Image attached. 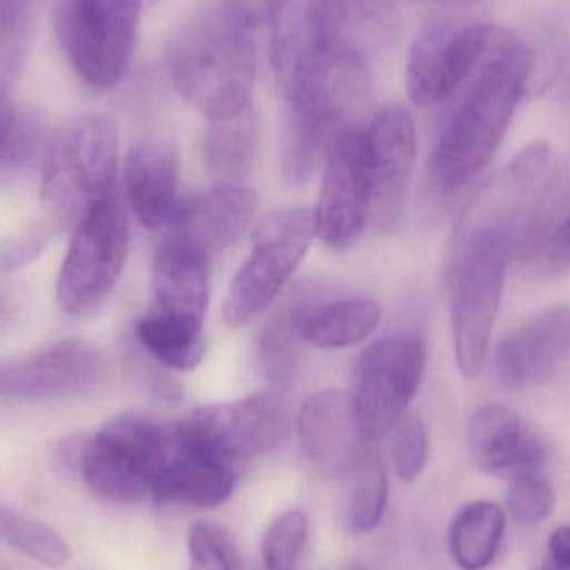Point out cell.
Listing matches in <instances>:
<instances>
[{"label":"cell","instance_id":"6da1fadb","mask_svg":"<svg viewBox=\"0 0 570 570\" xmlns=\"http://www.w3.org/2000/svg\"><path fill=\"white\" fill-rule=\"evenodd\" d=\"M531 53L505 29H499L488 56L432 150L428 180L441 194L454 193L491 163L528 89Z\"/></svg>","mask_w":570,"mask_h":570},{"label":"cell","instance_id":"7a4b0ae2","mask_svg":"<svg viewBox=\"0 0 570 570\" xmlns=\"http://www.w3.org/2000/svg\"><path fill=\"white\" fill-rule=\"evenodd\" d=\"M167 70L179 96L209 122L240 116L256 89L254 29L226 2L197 13L170 42Z\"/></svg>","mask_w":570,"mask_h":570},{"label":"cell","instance_id":"3957f363","mask_svg":"<svg viewBox=\"0 0 570 570\" xmlns=\"http://www.w3.org/2000/svg\"><path fill=\"white\" fill-rule=\"evenodd\" d=\"M511 233L499 220L468 217L451 264L455 362L465 379L481 374L504 291Z\"/></svg>","mask_w":570,"mask_h":570},{"label":"cell","instance_id":"277c9868","mask_svg":"<svg viewBox=\"0 0 570 570\" xmlns=\"http://www.w3.org/2000/svg\"><path fill=\"white\" fill-rule=\"evenodd\" d=\"M117 130L107 117H76L60 126L43 156L40 199L59 230L116 193Z\"/></svg>","mask_w":570,"mask_h":570},{"label":"cell","instance_id":"5b68a950","mask_svg":"<svg viewBox=\"0 0 570 570\" xmlns=\"http://www.w3.org/2000/svg\"><path fill=\"white\" fill-rule=\"evenodd\" d=\"M173 441V424L134 414L110 419L87 438L79 464L83 481L106 501H153V484L169 459Z\"/></svg>","mask_w":570,"mask_h":570},{"label":"cell","instance_id":"8992f818","mask_svg":"<svg viewBox=\"0 0 570 570\" xmlns=\"http://www.w3.org/2000/svg\"><path fill=\"white\" fill-rule=\"evenodd\" d=\"M314 237V213L304 207L277 209L261 220L249 257L227 288L223 314L229 327L249 324L273 304Z\"/></svg>","mask_w":570,"mask_h":570},{"label":"cell","instance_id":"52a82bcc","mask_svg":"<svg viewBox=\"0 0 570 570\" xmlns=\"http://www.w3.org/2000/svg\"><path fill=\"white\" fill-rule=\"evenodd\" d=\"M129 249V217L119 194L97 203L73 227L60 267L56 298L67 315L99 307L122 274Z\"/></svg>","mask_w":570,"mask_h":570},{"label":"cell","instance_id":"ba28073f","mask_svg":"<svg viewBox=\"0 0 570 570\" xmlns=\"http://www.w3.org/2000/svg\"><path fill=\"white\" fill-rule=\"evenodd\" d=\"M142 0H60L57 33L76 72L96 87L122 80L136 49Z\"/></svg>","mask_w":570,"mask_h":570},{"label":"cell","instance_id":"9c48e42d","mask_svg":"<svg viewBox=\"0 0 570 570\" xmlns=\"http://www.w3.org/2000/svg\"><path fill=\"white\" fill-rule=\"evenodd\" d=\"M424 342L395 334L372 342L352 368V407L365 441L374 444L407 414L425 371Z\"/></svg>","mask_w":570,"mask_h":570},{"label":"cell","instance_id":"30bf717a","mask_svg":"<svg viewBox=\"0 0 570 570\" xmlns=\"http://www.w3.org/2000/svg\"><path fill=\"white\" fill-rule=\"evenodd\" d=\"M187 448L237 465L271 454L291 432L287 409L279 395L254 394L240 401L204 405L176 424Z\"/></svg>","mask_w":570,"mask_h":570},{"label":"cell","instance_id":"8fae6325","mask_svg":"<svg viewBox=\"0 0 570 570\" xmlns=\"http://www.w3.org/2000/svg\"><path fill=\"white\" fill-rule=\"evenodd\" d=\"M501 27L435 16L412 43L405 67V86L415 106L448 100L474 76Z\"/></svg>","mask_w":570,"mask_h":570},{"label":"cell","instance_id":"7c38bea8","mask_svg":"<svg viewBox=\"0 0 570 570\" xmlns=\"http://www.w3.org/2000/svg\"><path fill=\"white\" fill-rule=\"evenodd\" d=\"M372 193L362 149V127H345L325 156L314 213L315 237L332 250L348 249L371 219Z\"/></svg>","mask_w":570,"mask_h":570},{"label":"cell","instance_id":"4fadbf2b","mask_svg":"<svg viewBox=\"0 0 570 570\" xmlns=\"http://www.w3.org/2000/svg\"><path fill=\"white\" fill-rule=\"evenodd\" d=\"M362 149L371 180V219L391 229L401 219L417 157L414 117L401 104H387L362 127Z\"/></svg>","mask_w":570,"mask_h":570},{"label":"cell","instance_id":"5bb4252c","mask_svg":"<svg viewBox=\"0 0 570 570\" xmlns=\"http://www.w3.org/2000/svg\"><path fill=\"white\" fill-rule=\"evenodd\" d=\"M102 355L82 338L53 342L32 354L0 362V395L50 399L79 394L102 375Z\"/></svg>","mask_w":570,"mask_h":570},{"label":"cell","instance_id":"9a60e30c","mask_svg":"<svg viewBox=\"0 0 570 570\" xmlns=\"http://www.w3.org/2000/svg\"><path fill=\"white\" fill-rule=\"evenodd\" d=\"M298 438L307 461L327 475H351L372 445L358 428L351 395L342 391L317 392L304 402Z\"/></svg>","mask_w":570,"mask_h":570},{"label":"cell","instance_id":"2e32d148","mask_svg":"<svg viewBox=\"0 0 570 570\" xmlns=\"http://www.w3.org/2000/svg\"><path fill=\"white\" fill-rule=\"evenodd\" d=\"M570 361V305L539 312L521 327L509 332L494 351L498 381L521 389L548 377Z\"/></svg>","mask_w":570,"mask_h":570},{"label":"cell","instance_id":"e0dca14e","mask_svg":"<svg viewBox=\"0 0 570 570\" xmlns=\"http://www.w3.org/2000/svg\"><path fill=\"white\" fill-rule=\"evenodd\" d=\"M259 209L256 190L244 184H217L174 213L169 234L207 261L226 253L249 229Z\"/></svg>","mask_w":570,"mask_h":570},{"label":"cell","instance_id":"ac0fdd59","mask_svg":"<svg viewBox=\"0 0 570 570\" xmlns=\"http://www.w3.org/2000/svg\"><path fill=\"white\" fill-rule=\"evenodd\" d=\"M298 30L311 46L347 50L371 59L392 26L391 0H304Z\"/></svg>","mask_w":570,"mask_h":570},{"label":"cell","instance_id":"d6986e66","mask_svg":"<svg viewBox=\"0 0 570 570\" xmlns=\"http://www.w3.org/2000/svg\"><path fill=\"white\" fill-rule=\"evenodd\" d=\"M468 444L472 461L485 474L518 478L539 472L546 448L528 422L501 404L475 409L469 419Z\"/></svg>","mask_w":570,"mask_h":570},{"label":"cell","instance_id":"ffe728a7","mask_svg":"<svg viewBox=\"0 0 570 570\" xmlns=\"http://www.w3.org/2000/svg\"><path fill=\"white\" fill-rule=\"evenodd\" d=\"M173 425V451L154 481L153 501L207 509L224 504L236 489L239 468L187 448Z\"/></svg>","mask_w":570,"mask_h":570},{"label":"cell","instance_id":"44dd1931","mask_svg":"<svg viewBox=\"0 0 570 570\" xmlns=\"http://www.w3.org/2000/svg\"><path fill=\"white\" fill-rule=\"evenodd\" d=\"M179 153L169 140H140L126 160V189L130 206L147 229H159L176 213Z\"/></svg>","mask_w":570,"mask_h":570},{"label":"cell","instance_id":"7402d4cb","mask_svg":"<svg viewBox=\"0 0 570 570\" xmlns=\"http://www.w3.org/2000/svg\"><path fill=\"white\" fill-rule=\"evenodd\" d=\"M209 261L179 237L167 234L154 254V304L193 317H206Z\"/></svg>","mask_w":570,"mask_h":570},{"label":"cell","instance_id":"603a6c76","mask_svg":"<svg viewBox=\"0 0 570 570\" xmlns=\"http://www.w3.org/2000/svg\"><path fill=\"white\" fill-rule=\"evenodd\" d=\"M381 321V305L372 298H342L297 308L298 337L318 348L361 344L374 334Z\"/></svg>","mask_w":570,"mask_h":570},{"label":"cell","instance_id":"cb8c5ba5","mask_svg":"<svg viewBox=\"0 0 570 570\" xmlns=\"http://www.w3.org/2000/svg\"><path fill=\"white\" fill-rule=\"evenodd\" d=\"M137 337L150 358L173 371H193L206 355L203 318L156 305L137 324Z\"/></svg>","mask_w":570,"mask_h":570},{"label":"cell","instance_id":"d4e9b609","mask_svg":"<svg viewBox=\"0 0 570 570\" xmlns=\"http://www.w3.org/2000/svg\"><path fill=\"white\" fill-rule=\"evenodd\" d=\"M261 129L254 106L233 119L209 122L204 157L219 184H243L259 153Z\"/></svg>","mask_w":570,"mask_h":570},{"label":"cell","instance_id":"484cf974","mask_svg":"<svg viewBox=\"0 0 570 570\" xmlns=\"http://www.w3.org/2000/svg\"><path fill=\"white\" fill-rule=\"evenodd\" d=\"M505 532V514L495 502L464 505L449 529V549L462 570H484L494 562Z\"/></svg>","mask_w":570,"mask_h":570},{"label":"cell","instance_id":"4316f807","mask_svg":"<svg viewBox=\"0 0 570 570\" xmlns=\"http://www.w3.org/2000/svg\"><path fill=\"white\" fill-rule=\"evenodd\" d=\"M298 304H284L264 322L257 334L261 367L273 384L284 387L294 381L298 365Z\"/></svg>","mask_w":570,"mask_h":570},{"label":"cell","instance_id":"83f0119b","mask_svg":"<svg viewBox=\"0 0 570 570\" xmlns=\"http://www.w3.org/2000/svg\"><path fill=\"white\" fill-rule=\"evenodd\" d=\"M352 494L348 501L347 524L354 534H367L381 525L389 502V482L381 458L372 451L351 472Z\"/></svg>","mask_w":570,"mask_h":570},{"label":"cell","instance_id":"f1b7e54d","mask_svg":"<svg viewBox=\"0 0 570 570\" xmlns=\"http://www.w3.org/2000/svg\"><path fill=\"white\" fill-rule=\"evenodd\" d=\"M33 0H0V109L22 73L32 30Z\"/></svg>","mask_w":570,"mask_h":570},{"label":"cell","instance_id":"f546056e","mask_svg":"<svg viewBox=\"0 0 570 570\" xmlns=\"http://www.w3.org/2000/svg\"><path fill=\"white\" fill-rule=\"evenodd\" d=\"M0 538L12 548L47 568H62L69 562L67 542L49 525L0 505Z\"/></svg>","mask_w":570,"mask_h":570},{"label":"cell","instance_id":"4dcf8cb0","mask_svg":"<svg viewBox=\"0 0 570 570\" xmlns=\"http://www.w3.org/2000/svg\"><path fill=\"white\" fill-rule=\"evenodd\" d=\"M308 524L304 512H284L263 538L264 570H295L307 542Z\"/></svg>","mask_w":570,"mask_h":570},{"label":"cell","instance_id":"1f68e13d","mask_svg":"<svg viewBox=\"0 0 570 570\" xmlns=\"http://www.w3.org/2000/svg\"><path fill=\"white\" fill-rule=\"evenodd\" d=\"M505 504H508L509 514L519 524H541L554 511V488L541 472L518 475L509 485Z\"/></svg>","mask_w":570,"mask_h":570},{"label":"cell","instance_id":"d6a6232c","mask_svg":"<svg viewBox=\"0 0 570 570\" xmlns=\"http://www.w3.org/2000/svg\"><path fill=\"white\" fill-rule=\"evenodd\" d=\"M187 548L190 570H243L233 538L209 522H197L190 528Z\"/></svg>","mask_w":570,"mask_h":570},{"label":"cell","instance_id":"836d02e7","mask_svg":"<svg viewBox=\"0 0 570 570\" xmlns=\"http://www.w3.org/2000/svg\"><path fill=\"white\" fill-rule=\"evenodd\" d=\"M395 472L405 482L415 481L429 458V432L417 414H405L391 431Z\"/></svg>","mask_w":570,"mask_h":570},{"label":"cell","instance_id":"e575fe53","mask_svg":"<svg viewBox=\"0 0 570 570\" xmlns=\"http://www.w3.org/2000/svg\"><path fill=\"white\" fill-rule=\"evenodd\" d=\"M59 227L50 223H33L13 234L0 250V264L3 271H19L42 256L52 243Z\"/></svg>","mask_w":570,"mask_h":570},{"label":"cell","instance_id":"d590c367","mask_svg":"<svg viewBox=\"0 0 570 570\" xmlns=\"http://www.w3.org/2000/svg\"><path fill=\"white\" fill-rule=\"evenodd\" d=\"M549 160H551V149L548 142L529 144L524 149L519 150L511 163L508 164V179L515 186H531L548 169Z\"/></svg>","mask_w":570,"mask_h":570},{"label":"cell","instance_id":"8d00e7d4","mask_svg":"<svg viewBox=\"0 0 570 570\" xmlns=\"http://www.w3.org/2000/svg\"><path fill=\"white\" fill-rule=\"evenodd\" d=\"M244 23L256 30L264 23H274L292 6V0H224Z\"/></svg>","mask_w":570,"mask_h":570},{"label":"cell","instance_id":"74e56055","mask_svg":"<svg viewBox=\"0 0 570 570\" xmlns=\"http://www.w3.org/2000/svg\"><path fill=\"white\" fill-rule=\"evenodd\" d=\"M549 558L570 570V525H562L549 539Z\"/></svg>","mask_w":570,"mask_h":570},{"label":"cell","instance_id":"f35d334b","mask_svg":"<svg viewBox=\"0 0 570 570\" xmlns=\"http://www.w3.org/2000/svg\"><path fill=\"white\" fill-rule=\"evenodd\" d=\"M17 116L12 107L7 106L0 109V160L6 157L9 149L10 140H12L13 130H16Z\"/></svg>","mask_w":570,"mask_h":570},{"label":"cell","instance_id":"ab89813d","mask_svg":"<svg viewBox=\"0 0 570 570\" xmlns=\"http://www.w3.org/2000/svg\"><path fill=\"white\" fill-rule=\"evenodd\" d=\"M552 249H554L556 257L559 261L570 263V217L556 233Z\"/></svg>","mask_w":570,"mask_h":570},{"label":"cell","instance_id":"60d3db41","mask_svg":"<svg viewBox=\"0 0 570 570\" xmlns=\"http://www.w3.org/2000/svg\"><path fill=\"white\" fill-rule=\"evenodd\" d=\"M542 570H568V569L562 568V566L559 564V562H556L554 559L549 558V556H548V559H546V561H544V566H542Z\"/></svg>","mask_w":570,"mask_h":570},{"label":"cell","instance_id":"b9f144b4","mask_svg":"<svg viewBox=\"0 0 570 570\" xmlns=\"http://www.w3.org/2000/svg\"><path fill=\"white\" fill-rule=\"evenodd\" d=\"M351 570H367L364 568V566L362 564H357V566H354V568H352Z\"/></svg>","mask_w":570,"mask_h":570}]
</instances>
